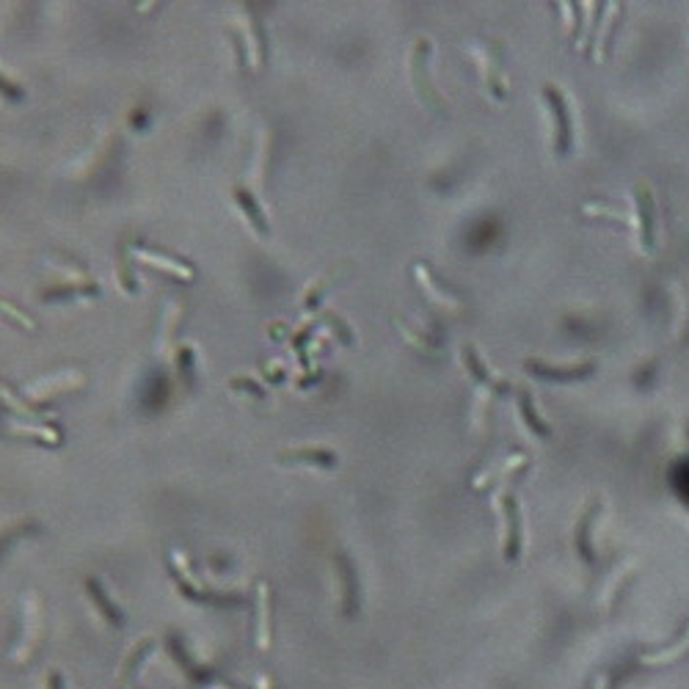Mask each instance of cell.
Wrapping results in <instances>:
<instances>
[{"label": "cell", "instance_id": "obj_14", "mask_svg": "<svg viewBox=\"0 0 689 689\" xmlns=\"http://www.w3.org/2000/svg\"><path fill=\"white\" fill-rule=\"evenodd\" d=\"M86 591H89V599H91V604L99 609V615L106 618L111 626H121L124 623V615H121V609L108 599V593L102 591V584H99V579H94V576H89L86 579Z\"/></svg>", "mask_w": 689, "mask_h": 689}, {"label": "cell", "instance_id": "obj_3", "mask_svg": "<svg viewBox=\"0 0 689 689\" xmlns=\"http://www.w3.org/2000/svg\"><path fill=\"white\" fill-rule=\"evenodd\" d=\"M466 53L477 61V72H480V83L482 91L491 102H507L510 99V81H507V69L502 64V44L499 42H469Z\"/></svg>", "mask_w": 689, "mask_h": 689}, {"label": "cell", "instance_id": "obj_17", "mask_svg": "<svg viewBox=\"0 0 689 689\" xmlns=\"http://www.w3.org/2000/svg\"><path fill=\"white\" fill-rule=\"evenodd\" d=\"M282 464H309V466H334L337 464V455L334 452H282L278 455Z\"/></svg>", "mask_w": 689, "mask_h": 689}, {"label": "cell", "instance_id": "obj_20", "mask_svg": "<svg viewBox=\"0 0 689 689\" xmlns=\"http://www.w3.org/2000/svg\"><path fill=\"white\" fill-rule=\"evenodd\" d=\"M138 257H141V260H149V265L166 268V270H171V273H176V276H191V270H188V268H183V265H171L168 260H158V257H152V254H146V251H138Z\"/></svg>", "mask_w": 689, "mask_h": 689}, {"label": "cell", "instance_id": "obj_5", "mask_svg": "<svg viewBox=\"0 0 689 689\" xmlns=\"http://www.w3.org/2000/svg\"><path fill=\"white\" fill-rule=\"evenodd\" d=\"M427 53H430V42L419 39L411 50V61H408V78H411L414 94L422 102L425 108H436V111H447V99L439 94V89L433 86L430 69H427Z\"/></svg>", "mask_w": 689, "mask_h": 689}, {"label": "cell", "instance_id": "obj_10", "mask_svg": "<svg viewBox=\"0 0 689 689\" xmlns=\"http://www.w3.org/2000/svg\"><path fill=\"white\" fill-rule=\"evenodd\" d=\"M601 510H604V502H601V499L588 502V507L582 510L579 524H576V552H579V557L584 560V563H593V560H596L593 527H596V521H599V516H601Z\"/></svg>", "mask_w": 689, "mask_h": 689}, {"label": "cell", "instance_id": "obj_2", "mask_svg": "<svg viewBox=\"0 0 689 689\" xmlns=\"http://www.w3.org/2000/svg\"><path fill=\"white\" fill-rule=\"evenodd\" d=\"M516 482L519 477H510L499 482V489L494 494V507L502 521V557L505 563H519L521 557V544H524V521H521V507L516 497Z\"/></svg>", "mask_w": 689, "mask_h": 689}, {"label": "cell", "instance_id": "obj_16", "mask_svg": "<svg viewBox=\"0 0 689 689\" xmlns=\"http://www.w3.org/2000/svg\"><path fill=\"white\" fill-rule=\"evenodd\" d=\"M686 651H689V623H686V629L681 631L678 640L670 643L668 648H659V651H654V654H643V665H651V668L673 665V662H678Z\"/></svg>", "mask_w": 689, "mask_h": 689}, {"label": "cell", "instance_id": "obj_19", "mask_svg": "<svg viewBox=\"0 0 689 689\" xmlns=\"http://www.w3.org/2000/svg\"><path fill=\"white\" fill-rule=\"evenodd\" d=\"M235 196H238V204H240V207H243V213L246 215H251L248 221L254 223V229H257V232L260 235H268V223H265V215L257 210V207H254V201H251V193L246 191V188H238L235 191Z\"/></svg>", "mask_w": 689, "mask_h": 689}, {"label": "cell", "instance_id": "obj_22", "mask_svg": "<svg viewBox=\"0 0 689 689\" xmlns=\"http://www.w3.org/2000/svg\"><path fill=\"white\" fill-rule=\"evenodd\" d=\"M47 689H67L61 673H50V676H47Z\"/></svg>", "mask_w": 689, "mask_h": 689}, {"label": "cell", "instance_id": "obj_6", "mask_svg": "<svg viewBox=\"0 0 689 689\" xmlns=\"http://www.w3.org/2000/svg\"><path fill=\"white\" fill-rule=\"evenodd\" d=\"M524 370L532 378L552 380V384H574V380H588L591 375H596L599 362L584 359V362H571V364H549L544 359H527Z\"/></svg>", "mask_w": 689, "mask_h": 689}, {"label": "cell", "instance_id": "obj_13", "mask_svg": "<svg viewBox=\"0 0 689 689\" xmlns=\"http://www.w3.org/2000/svg\"><path fill=\"white\" fill-rule=\"evenodd\" d=\"M257 648L270 651V588L268 582L257 584Z\"/></svg>", "mask_w": 689, "mask_h": 689}, {"label": "cell", "instance_id": "obj_8", "mask_svg": "<svg viewBox=\"0 0 689 689\" xmlns=\"http://www.w3.org/2000/svg\"><path fill=\"white\" fill-rule=\"evenodd\" d=\"M513 403H516V414H519V419H521V425L527 427L529 436L541 439V442H546V439L554 436V427H552L549 419L541 414V408H538V403H535V395H532L529 389L519 387L516 395H513Z\"/></svg>", "mask_w": 689, "mask_h": 689}, {"label": "cell", "instance_id": "obj_4", "mask_svg": "<svg viewBox=\"0 0 689 689\" xmlns=\"http://www.w3.org/2000/svg\"><path fill=\"white\" fill-rule=\"evenodd\" d=\"M631 232L637 251L651 257L656 251V199L646 183H637L631 191Z\"/></svg>", "mask_w": 689, "mask_h": 689}, {"label": "cell", "instance_id": "obj_23", "mask_svg": "<svg viewBox=\"0 0 689 689\" xmlns=\"http://www.w3.org/2000/svg\"><path fill=\"white\" fill-rule=\"evenodd\" d=\"M591 689H609V678H607V676H596L593 684H591Z\"/></svg>", "mask_w": 689, "mask_h": 689}, {"label": "cell", "instance_id": "obj_9", "mask_svg": "<svg viewBox=\"0 0 689 689\" xmlns=\"http://www.w3.org/2000/svg\"><path fill=\"white\" fill-rule=\"evenodd\" d=\"M39 637H42V604H39V599L31 593L28 599H25V631H22V637H20L17 648L12 651V659H14V662L31 659L34 648L39 646Z\"/></svg>", "mask_w": 689, "mask_h": 689}, {"label": "cell", "instance_id": "obj_18", "mask_svg": "<svg viewBox=\"0 0 689 689\" xmlns=\"http://www.w3.org/2000/svg\"><path fill=\"white\" fill-rule=\"evenodd\" d=\"M631 568H634V563H626V566H618L615 571L609 574V579H607V584H604V591H601V601H604V604H609L612 599L621 593V588H623V582L629 579Z\"/></svg>", "mask_w": 689, "mask_h": 689}, {"label": "cell", "instance_id": "obj_15", "mask_svg": "<svg viewBox=\"0 0 689 689\" xmlns=\"http://www.w3.org/2000/svg\"><path fill=\"white\" fill-rule=\"evenodd\" d=\"M155 640L152 637H146V640H141L130 654L124 656V662H121V668H119V686H130V681L136 678V673H138V668L144 665V659L155 651Z\"/></svg>", "mask_w": 689, "mask_h": 689}, {"label": "cell", "instance_id": "obj_12", "mask_svg": "<svg viewBox=\"0 0 689 689\" xmlns=\"http://www.w3.org/2000/svg\"><path fill=\"white\" fill-rule=\"evenodd\" d=\"M334 566H337V579L342 584V612H345V618H353L356 609H359V584H356L353 563L345 554H340Z\"/></svg>", "mask_w": 689, "mask_h": 689}, {"label": "cell", "instance_id": "obj_21", "mask_svg": "<svg viewBox=\"0 0 689 689\" xmlns=\"http://www.w3.org/2000/svg\"><path fill=\"white\" fill-rule=\"evenodd\" d=\"M0 94H4V97H14V99L22 97V91L14 89V83H9V81H4V78H0Z\"/></svg>", "mask_w": 689, "mask_h": 689}, {"label": "cell", "instance_id": "obj_11", "mask_svg": "<svg viewBox=\"0 0 689 689\" xmlns=\"http://www.w3.org/2000/svg\"><path fill=\"white\" fill-rule=\"evenodd\" d=\"M414 276H417V282H419L422 293H425L430 301H436L439 306H450V309H461V298H458L447 285H442L439 278H436V273H433L425 262H417V265H414Z\"/></svg>", "mask_w": 689, "mask_h": 689}, {"label": "cell", "instance_id": "obj_7", "mask_svg": "<svg viewBox=\"0 0 689 689\" xmlns=\"http://www.w3.org/2000/svg\"><path fill=\"white\" fill-rule=\"evenodd\" d=\"M461 362H464V367H466V372L472 375L474 384L482 389V395H497V397H505V395H513V392H516V387L510 384V380L499 378V375H497L486 362H482V356L477 353V348L466 345V348L461 350Z\"/></svg>", "mask_w": 689, "mask_h": 689}, {"label": "cell", "instance_id": "obj_1", "mask_svg": "<svg viewBox=\"0 0 689 689\" xmlns=\"http://www.w3.org/2000/svg\"><path fill=\"white\" fill-rule=\"evenodd\" d=\"M541 102L549 116V127H552V149L554 155L568 158L574 146H576V121H574V108L568 94L560 89L557 83H544L541 89Z\"/></svg>", "mask_w": 689, "mask_h": 689}, {"label": "cell", "instance_id": "obj_24", "mask_svg": "<svg viewBox=\"0 0 689 689\" xmlns=\"http://www.w3.org/2000/svg\"><path fill=\"white\" fill-rule=\"evenodd\" d=\"M207 689H232V686H221V684H213V686H207Z\"/></svg>", "mask_w": 689, "mask_h": 689}]
</instances>
